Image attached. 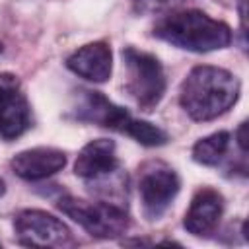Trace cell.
<instances>
[{"instance_id": "cell-15", "label": "cell", "mask_w": 249, "mask_h": 249, "mask_svg": "<svg viewBox=\"0 0 249 249\" xmlns=\"http://www.w3.org/2000/svg\"><path fill=\"white\" fill-rule=\"evenodd\" d=\"M181 2H185V0H132V6L140 14H152V12L165 10L169 6H177Z\"/></svg>"}, {"instance_id": "cell-3", "label": "cell", "mask_w": 249, "mask_h": 249, "mask_svg": "<svg viewBox=\"0 0 249 249\" xmlns=\"http://www.w3.org/2000/svg\"><path fill=\"white\" fill-rule=\"evenodd\" d=\"M123 66H124V89L130 99L142 111H154L167 88L165 72L161 62L134 47L123 49Z\"/></svg>"}, {"instance_id": "cell-8", "label": "cell", "mask_w": 249, "mask_h": 249, "mask_svg": "<svg viewBox=\"0 0 249 249\" xmlns=\"http://www.w3.org/2000/svg\"><path fill=\"white\" fill-rule=\"evenodd\" d=\"M72 111L78 121L93 123V124H99V126H105V128H111L123 134H124L128 121L132 119L124 107L115 105L109 97H105L99 91H91V89L78 91Z\"/></svg>"}, {"instance_id": "cell-11", "label": "cell", "mask_w": 249, "mask_h": 249, "mask_svg": "<svg viewBox=\"0 0 249 249\" xmlns=\"http://www.w3.org/2000/svg\"><path fill=\"white\" fill-rule=\"evenodd\" d=\"M66 66L76 76H80L88 82L103 84L111 78V70H113L111 47L105 41L88 43V45L76 49L66 58Z\"/></svg>"}, {"instance_id": "cell-16", "label": "cell", "mask_w": 249, "mask_h": 249, "mask_svg": "<svg viewBox=\"0 0 249 249\" xmlns=\"http://www.w3.org/2000/svg\"><path fill=\"white\" fill-rule=\"evenodd\" d=\"M245 130H247V123H241V124H239V128H237V132H235L237 144H239V148H241V152H243V154L247 152V134H245Z\"/></svg>"}, {"instance_id": "cell-1", "label": "cell", "mask_w": 249, "mask_h": 249, "mask_svg": "<svg viewBox=\"0 0 249 249\" xmlns=\"http://www.w3.org/2000/svg\"><path fill=\"white\" fill-rule=\"evenodd\" d=\"M239 97V80L218 66H195L181 84L179 103L193 121L224 115Z\"/></svg>"}, {"instance_id": "cell-12", "label": "cell", "mask_w": 249, "mask_h": 249, "mask_svg": "<svg viewBox=\"0 0 249 249\" xmlns=\"http://www.w3.org/2000/svg\"><path fill=\"white\" fill-rule=\"evenodd\" d=\"M66 165V154L56 148H29L16 154L10 161L12 171L25 181H41L58 173Z\"/></svg>"}, {"instance_id": "cell-4", "label": "cell", "mask_w": 249, "mask_h": 249, "mask_svg": "<svg viewBox=\"0 0 249 249\" xmlns=\"http://www.w3.org/2000/svg\"><path fill=\"white\" fill-rule=\"evenodd\" d=\"M56 206L76 224H80L89 235L99 239L119 237L128 230V224H130L124 208L109 200L89 202V200L66 195L58 198Z\"/></svg>"}, {"instance_id": "cell-9", "label": "cell", "mask_w": 249, "mask_h": 249, "mask_svg": "<svg viewBox=\"0 0 249 249\" xmlns=\"http://www.w3.org/2000/svg\"><path fill=\"white\" fill-rule=\"evenodd\" d=\"M119 171V158H117V146L109 138H97L88 142L76 161H74V173L86 181H103L107 177H113Z\"/></svg>"}, {"instance_id": "cell-17", "label": "cell", "mask_w": 249, "mask_h": 249, "mask_svg": "<svg viewBox=\"0 0 249 249\" xmlns=\"http://www.w3.org/2000/svg\"><path fill=\"white\" fill-rule=\"evenodd\" d=\"M4 193H6V183L0 179V196H4Z\"/></svg>"}, {"instance_id": "cell-2", "label": "cell", "mask_w": 249, "mask_h": 249, "mask_svg": "<svg viewBox=\"0 0 249 249\" xmlns=\"http://www.w3.org/2000/svg\"><path fill=\"white\" fill-rule=\"evenodd\" d=\"M154 37L191 53H210L231 43L228 23L210 18L200 10H179L165 14L154 25Z\"/></svg>"}, {"instance_id": "cell-13", "label": "cell", "mask_w": 249, "mask_h": 249, "mask_svg": "<svg viewBox=\"0 0 249 249\" xmlns=\"http://www.w3.org/2000/svg\"><path fill=\"white\" fill-rule=\"evenodd\" d=\"M230 142H231V136L230 132L226 130H218V132H212L204 138H200L195 146H193V160L200 165H218L224 156L228 154L230 150Z\"/></svg>"}, {"instance_id": "cell-7", "label": "cell", "mask_w": 249, "mask_h": 249, "mask_svg": "<svg viewBox=\"0 0 249 249\" xmlns=\"http://www.w3.org/2000/svg\"><path fill=\"white\" fill-rule=\"evenodd\" d=\"M31 126V107L14 74H0V138L10 142Z\"/></svg>"}, {"instance_id": "cell-6", "label": "cell", "mask_w": 249, "mask_h": 249, "mask_svg": "<svg viewBox=\"0 0 249 249\" xmlns=\"http://www.w3.org/2000/svg\"><path fill=\"white\" fill-rule=\"evenodd\" d=\"M14 228L21 245L66 247L74 243L68 226L45 210H37V208L21 210L14 220Z\"/></svg>"}, {"instance_id": "cell-18", "label": "cell", "mask_w": 249, "mask_h": 249, "mask_svg": "<svg viewBox=\"0 0 249 249\" xmlns=\"http://www.w3.org/2000/svg\"><path fill=\"white\" fill-rule=\"evenodd\" d=\"M2 51H4V47H2V43H0V53H2Z\"/></svg>"}, {"instance_id": "cell-10", "label": "cell", "mask_w": 249, "mask_h": 249, "mask_svg": "<svg viewBox=\"0 0 249 249\" xmlns=\"http://www.w3.org/2000/svg\"><path fill=\"white\" fill-rule=\"evenodd\" d=\"M222 214L224 196L212 187H202L195 193L189 210L185 212L183 226L193 235H208L218 228Z\"/></svg>"}, {"instance_id": "cell-5", "label": "cell", "mask_w": 249, "mask_h": 249, "mask_svg": "<svg viewBox=\"0 0 249 249\" xmlns=\"http://www.w3.org/2000/svg\"><path fill=\"white\" fill-rule=\"evenodd\" d=\"M181 189L179 175L163 161H148L138 173V196L148 222L160 220Z\"/></svg>"}, {"instance_id": "cell-14", "label": "cell", "mask_w": 249, "mask_h": 249, "mask_svg": "<svg viewBox=\"0 0 249 249\" xmlns=\"http://www.w3.org/2000/svg\"><path fill=\"white\" fill-rule=\"evenodd\" d=\"M124 134L134 138L138 144L142 146H148V148H154V146H163L169 136L165 130H161L160 126L148 123V121H140V119H130L126 128H124Z\"/></svg>"}]
</instances>
